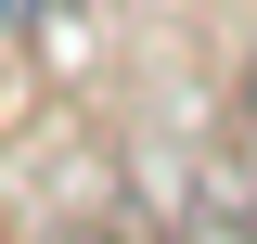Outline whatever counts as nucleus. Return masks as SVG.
Segmentation results:
<instances>
[{"mask_svg":"<svg viewBox=\"0 0 257 244\" xmlns=\"http://www.w3.org/2000/svg\"><path fill=\"white\" fill-rule=\"evenodd\" d=\"M26 13H39V0H0V26H26Z\"/></svg>","mask_w":257,"mask_h":244,"instance_id":"f257e3e1","label":"nucleus"},{"mask_svg":"<svg viewBox=\"0 0 257 244\" xmlns=\"http://www.w3.org/2000/svg\"><path fill=\"white\" fill-rule=\"evenodd\" d=\"M244 129H257V64H244Z\"/></svg>","mask_w":257,"mask_h":244,"instance_id":"f03ea898","label":"nucleus"}]
</instances>
